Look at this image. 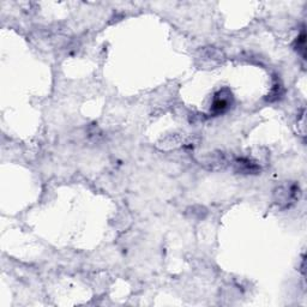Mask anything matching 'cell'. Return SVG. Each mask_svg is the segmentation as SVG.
<instances>
[{
	"instance_id": "obj_1",
	"label": "cell",
	"mask_w": 307,
	"mask_h": 307,
	"mask_svg": "<svg viewBox=\"0 0 307 307\" xmlns=\"http://www.w3.org/2000/svg\"><path fill=\"white\" fill-rule=\"evenodd\" d=\"M275 201L280 207H289L296 199H299L300 190L296 184H283L275 190Z\"/></svg>"
},
{
	"instance_id": "obj_2",
	"label": "cell",
	"mask_w": 307,
	"mask_h": 307,
	"mask_svg": "<svg viewBox=\"0 0 307 307\" xmlns=\"http://www.w3.org/2000/svg\"><path fill=\"white\" fill-rule=\"evenodd\" d=\"M233 101L234 98L232 91L228 88H223L221 90L217 91L215 96H214L210 112H212L214 116H220V114L226 113L232 107Z\"/></svg>"
},
{
	"instance_id": "obj_3",
	"label": "cell",
	"mask_w": 307,
	"mask_h": 307,
	"mask_svg": "<svg viewBox=\"0 0 307 307\" xmlns=\"http://www.w3.org/2000/svg\"><path fill=\"white\" fill-rule=\"evenodd\" d=\"M235 170L241 174H257L260 170L259 164L253 162L252 160L246 159V157H241V159H237L234 162Z\"/></svg>"
},
{
	"instance_id": "obj_4",
	"label": "cell",
	"mask_w": 307,
	"mask_h": 307,
	"mask_svg": "<svg viewBox=\"0 0 307 307\" xmlns=\"http://www.w3.org/2000/svg\"><path fill=\"white\" fill-rule=\"evenodd\" d=\"M204 164H207L209 169H222L227 164V160L222 153L210 154L207 156Z\"/></svg>"
},
{
	"instance_id": "obj_5",
	"label": "cell",
	"mask_w": 307,
	"mask_h": 307,
	"mask_svg": "<svg viewBox=\"0 0 307 307\" xmlns=\"http://www.w3.org/2000/svg\"><path fill=\"white\" fill-rule=\"evenodd\" d=\"M282 94H283V89H282V85L280 83H275L274 86H272L270 94H269V101H277L278 98H281Z\"/></svg>"
},
{
	"instance_id": "obj_6",
	"label": "cell",
	"mask_w": 307,
	"mask_h": 307,
	"mask_svg": "<svg viewBox=\"0 0 307 307\" xmlns=\"http://www.w3.org/2000/svg\"><path fill=\"white\" fill-rule=\"evenodd\" d=\"M295 47L297 49V53H300L302 57H305V33L302 32L301 36L297 37L295 42Z\"/></svg>"
}]
</instances>
